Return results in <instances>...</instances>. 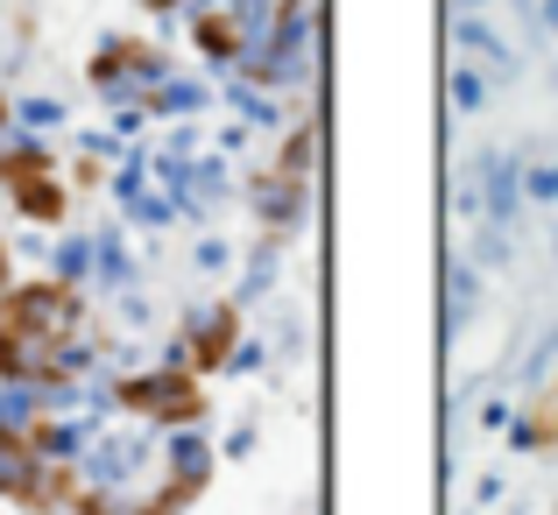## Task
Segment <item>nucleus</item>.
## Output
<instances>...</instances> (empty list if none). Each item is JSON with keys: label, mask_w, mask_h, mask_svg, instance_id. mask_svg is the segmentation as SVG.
Wrapping results in <instances>:
<instances>
[]
</instances>
